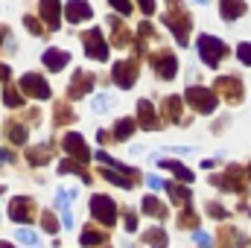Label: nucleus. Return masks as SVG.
<instances>
[{"label": "nucleus", "mask_w": 251, "mask_h": 248, "mask_svg": "<svg viewBox=\"0 0 251 248\" xmlns=\"http://www.w3.org/2000/svg\"><path fill=\"white\" fill-rule=\"evenodd\" d=\"M9 76H12V70L6 64H0V82H9Z\"/></svg>", "instance_id": "obj_49"}, {"label": "nucleus", "mask_w": 251, "mask_h": 248, "mask_svg": "<svg viewBox=\"0 0 251 248\" xmlns=\"http://www.w3.org/2000/svg\"><path fill=\"white\" fill-rule=\"evenodd\" d=\"M73 111L67 108V105H59V111H56V125H64V123H73Z\"/></svg>", "instance_id": "obj_38"}, {"label": "nucleus", "mask_w": 251, "mask_h": 248, "mask_svg": "<svg viewBox=\"0 0 251 248\" xmlns=\"http://www.w3.org/2000/svg\"><path fill=\"white\" fill-rule=\"evenodd\" d=\"M108 237L102 234V231H94V228H85L82 231V246H100V243H105Z\"/></svg>", "instance_id": "obj_32"}, {"label": "nucleus", "mask_w": 251, "mask_h": 248, "mask_svg": "<svg viewBox=\"0 0 251 248\" xmlns=\"http://www.w3.org/2000/svg\"><path fill=\"white\" fill-rule=\"evenodd\" d=\"M91 216L100 225L111 228L117 222V204H114V198H108V196H91Z\"/></svg>", "instance_id": "obj_4"}, {"label": "nucleus", "mask_w": 251, "mask_h": 248, "mask_svg": "<svg viewBox=\"0 0 251 248\" xmlns=\"http://www.w3.org/2000/svg\"><path fill=\"white\" fill-rule=\"evenodd\" d=\"M67 62H70V53H64V50H47V53H44V67L53 70V73L64 70Z\"/></svg>", "instance_id": "obj_19"}, {"label": "nucleus", "mask_w": 251, "mask_h": 248, "mask_svg": "<svg viewBox=\"0 0 251 248\" xmlns=\"http://www.w3.org/2000/svg\"><path fill=\"white\" fill-rule=\"evenodd\" d=\"M32 213H35V204H32V198H26V196H18V198H12L9 201V219L12 222H32Z\"/></svg>", "instance_id": "obj_10"}, {"label": "nucleus", "mask_w": 251, "mask_h": 248, "mask_svg": "<svg viewBox=\"0 0 251 248\" xmlns=\"http://www.w3.org/2000/svg\"><path fill=\"white\" fill-rule=\"evenodd\" d=\"M3 102H6L9 108H21V105H24V91H18L15 85H6V91H3Z\"/></svg>", "instance_id": "obj_31"}, {"label": "nucleus", "mask_w": 251, "mask_h": 248, "mask_svg": "<svg viewBox=\"0 0 251 248\" xmlns=\"http://www.w3.org/2000/svg\"><path fill=\"white\" fill-rule=\"evenodd\" d=\"M12 161H15V155L9 149H0V164H12Z\"/></svg>", "instance_id": "obj_47"}, {"label": "nucleus", "mask_w": 251, "mask_h": 248, "mask_svg": "<svg viewBox=\"0 0 251 248\" xmlns=\"http://www.w3.org/2000/svg\"><path fill=\"white\" fill-rule=\"evenodd\" d=\"M207 213H210L213 219H225V216H228V210H225L222 204H216V201H210V204H207Z\"/></svg>", "instance_id": "obj_41"}, {"label": "nucleus", "mask_w": 251, "mask_h": 248, "mask_svg": "<svg viewBox=\"0 0 251 248\" xmlns=\"http://www.w3.org/2000/svg\"><path fill=\"white\" fill-rule=\"evenodd\" d=\"M164 24L173 29V35H176L178 47H187V44H190V26H193V21H190L187 9H181V3H178V0H170V12L164 15Z\"/></svg>", "instance_id": "obj_1"}, {"label": "nucleus", "mask_w": 251, "mask_h": 248, "mask_svg": "<svg viewBox=\"0 0 251 248\" xmlns=\"http://www.w3.org/2000/svg\"><path fill=\"white\" fill-rule=\"evenodd\" d=\"M237 59L246 64V67H251V44H240L237 47Z\"/></svg>", "instance_id": "obj_40"}, {"label": "nucleus", "mask_w": 251, "mask_h": 248, "mask_svg": "<svg viewBox=\"0 0 251 248\" xmlns=\"http://www.w3.org/2000/svg\"><path fill=\"white\" fill-rule=\"evenodd\" d=\"M108 3H111L120 15H131V3H128V0H108Z\"/></svg>", "instance_id": "obj_42"}, {"label": "nucleus", "mask_w": 251, "mask_h": 248, "mask_svg": "<svg viewBox=\"0 0 251 248\" xmlns=\"http://www.w3.org/2000/svg\"><path fill=\"white\" fill-rule=\"evenodd\" d=\"M134 128H137V120H131V117L117 120V125H114V140H128Z\"/></svg>", "instance_id": "obj_29"}, {"label": "nucleus", "mask_w": 251, "mask_h": 248, "mask_svg": "<svg viewBox=\"0 0 251 248\" xmlns=\"http://www.w3.org/2000/svg\"><path fill=\"white\" fill-rule=\"evenodd\" d=\"M6 137H9L12 143H18V146H21V143H26V125L15 123V120H12V123H6Z\"/></svg>", "instance_id": "obj_30"}, {"label": "nucleus", "mask_w": 251, "mask_h": 248, "mask_svg": "<svg viewBox=\"0 0 251 248\" xmlns=\"http://www.w3.org/2000/svg\"><path fill=\"white\" fill-rule=\"evenodd\" d=\"M143 243H149V246H167V234L161 231V228H152V231H143V237H140Z\"/></svg>", "instance_id": "obj_33"}, {"label": "nucleus", "mask_w": 251, "mask_h": 248, "mask_svg": "<svg viewBox=\"0 0 251 248\" xmlns=\"http://www.w3.org/2000/svg\"><path fill=\"white\" fill-rule=\"evenodd\" d=\"M181 97H167L164 99V117L161 120H170V123H181Z\"/></svg>", "instance_id": "obj_20"}, {"label": "nucleus", "mask_w": 251, "mask_h": 248, "mask_svg": "<svg viewBox=\"0 0 251 248\" xmlns=\"http://www.w3.org/2000/svg\"><path fill=\"white\" fill-rule=\"evenodd\" d=\"M18 243H24V246H38V234H35V231L21 228V231H18Z\"/></svg>", "instance_id": "obj_37"}, {"label": "nucleus", "mask_w": 251, "mask_h": 248, "mask_svg": "<svg viewBox=\"0 0 251 248\" xmlns=\"http://www.w3.org/2000/svg\"><path fill=\"white\" fill-rule=\"evenodd\" d=\"M108 105H111V97H108V94H100V97H94V102H91V108H94L97 114H105Z\"/></svg>", "instance_id": "obj_34"}, {"label": "nucleus", "mask_w": 251, "mask_h": 248, "mask_svg": "<svg viewBox=\"0 0 251 248\" xmlns=\"http://www.w3.org/2000/svg\"><path fill=\"white\" fill-rule=\"evenodd\" d=\"M76 196V190H59V196H56V207L62 210V225L64 228H73V213H70V198Z\"/></svg>", "instance_id": "obj_17"}, {"label": "nucleus", "mask_w": 251, "mask_h": 248, "mask_svg": "<svg viewBox=\"0 0 251 248\" xmlns=\"http://www.w3.org/2000/svg\"><path fill=\"white\" fill-rule=\"evenodd\" d=\"M249 175H251V164H249Z\"/></svg>", "instance_id": "obj_52"}, {"label": "nucleus", "mask_w": 251, "mask_h": 248, "mask_svg": "<svg viewBox=\"0 0 251 248\" xmlns=\"http://www.w3.org/2000/svg\"><path fill=\"white\" fill-rule=\"evenodd\" d=\"M26 161H29L32 167H44V164L50 161V143H41V146H32V149L26 152Z\"/></svg>", "instance_id": "obj_23"}, {"label": "nucleus", "mask_w": 251, "mask_h": 248, "mask_svg": "<svg viewBox=\"0 0 251 248\" xmlns=\"http://www.w3.org/2000/svg\"><path fill=\"white\" fill-rule=\"evenodd\" d=\"M240 15H246V3L243 0H222V18L225 21H237Z\"/></svg>", "instance_id": "obj_25"}, {"label": "nucleus", "mask_w": 251, "mask_h": 248, "mask_svg": "<svg viewBox=\"0 0 251 248\" xmlns=\"http://www.w3.org/2000/svg\"><path fill=\"white\" fill-rule=\"evenodd\" d=\"M164 190L170 193V198H173L176 204H190V201H193V196H190V190H187V187H178V184H167V181H164Z\"/></svg>", "instance_id": "obj_27"}, {"label": "nucleus", "mask_w": 251, "mask_h": 248, "mask_svg": "<svg viewBox=\"0 0 251 248\" xmlns=\"http://www.w3.org/2000/svg\"><path fill=\"white\" fill-rule=\"evenodd\" d=\"M196 222H199V219H196V213L190 210V204H184V213L178 216V225H181V228H196Z\"/></svg>", "instance_id": "obj_36"}, {"label": "nucleus", "mask_w": 251, "mask_h": 248, "mask_svg": "<svg viewBox=\"0 0 251 248\" xmlns=\"http://www.w3.org/2000/svg\"><path fill=\"white\" fill-rule=\"evenodd\" d=\"M196 3H201V6H207V3H210V0H196Z\"/></svg>", "instance_id": "obj_51"}, {"label": "nucleus", "mask_w": 251, "mask_h": 248, "mask_svg": "<svg viewBox=\"0 0 251 248\" xmlns=\"http://www.w3.org/2000/svg\"><path fill=\"white\" fill-rule=\"evenodd\" d=\"M94 82H97L94 73H88V70H76V73H73V82H70V88H67V97H70V99H82V97L91 91Z\"/></svg>", "instance_id": "obj_12"}, {"label": "nucleus", "mask_w": 251, "mask_h": 248, "mask_svg": "<svg viewBox=\"0 0 251 248\" xmlns=\"http://www.w3.org/2000/svg\"><path fill=\"white\" fill-rule=\"evenodd\" d=\"M137 62H131V59H126V62H114L111 67V79H114V85H120V88H131L134 85V79H137Z\"/></svg>", "instance_id": "obj_8"}, {"label": "nucleus", "mask_w": 251, "mask_h": 248, "mask_svg": "<svg viewBox=\"0 0 251 248\" xmlns=\"http://www.w3.org/2000/svg\"><path fill=\"white\" fill-rule=\"evenodd\" d=\"M225 53H228V47H225V41H219L216 35H199V56H201V62L207 64V67H216V64L225 59Z\"/></svg>", "instance_id": "obj_3"}, {"label": "nucleus", "mask_w": 251, "mask_h": 248, "mask_svg": "<svg viewBox=\"0 0 251 248\" xmlns=\"http://www.w3.org/2000/svg\"><path fill=\"white\" fill-rule=\"evenodd\" d=\"M193 237H196V243H199V246H210V243H213V240H210V234H204V231H196Z\"/></svg>", "instance_id": "obj_46"}, {"label": "nucleus", "mask_w": 251, "mask_h": 248, "mask_svg": "<svg viewBox=\"0 0 251 248\" xmlns=\"http://www.w3.org/2000/svg\"><path fill=\"white\" fill-rule=\"evenodd\" d=\"M140 207H143V213H146V216H152V219H161V222L167 219V204H161L155 196H146Z\"/></svg>", "instance_id": "obj_21"}, {"label": "nucleus", "mask_w": 251, "mask_h": 248, "mask_svg": "<svg viewBox=\"0 0 251 248\" xmlns=\"http://www.w3.org/2000/svg\"><path fill=\"white\" fill-rule=\"evenodd\" d=\"M41 225H44V231H47V234H56V231H59V222H56V216H53L50 210H44V213H41Z\"/></svg>", "instance_id": "obj_35"}, {"label": "nucleus", "mask_w": 251, "mask_h": 248, "mask_svg": "<svg viewBox=\"0 0 251 248\" xmlns=\"http://www.w3.org/2000/svg\"><path fill=\"white\" fill-rule=\"evenodd\" d=\"M143 15H155V0H137Z\"/></svg>", "instance_id": "obj_45"}, {"label": "nucleus", "mask_w": 251, "mask_h": 248, "mask_svg": "<svg viewBox=\"0 0 251 248\" xmlns=\"http://www.w3.org/2000/svg\"><path fill=\"white\" fill-rule=\"evenodd\" d=\"M146 181H149L152 190H161V187H164V181H161V178H155V175H146Z\"/></svg>", "instance_id": "obj_48"}, {"label": "nucleus", "mask_w": 251, "mask_h": 248, "mask_svg": "<svg viewBox=\"0 0 251 248\" xmlns=\"http://www.w3.org/2000/svg\"><path fill=\"white\" fill-rule=\"evenodd\" d=\"M243 178V170L240 167H228L222 175H213L210 181L216 187H222V190H231V193H243L246 190V181H240Z\"/></svg>", "instance_id": "obj_11"}, {"label": "nucleus", "mask_w": 251, "mask_h": 248, "mask_svg": "<svg viewBox=\"0 0 251 248\" xmlns=\"http://www.w3.org/2000/svg\"><path fill=\"white\" fill-rule=\"evenodd\" d=\"M108 24H111V32H114V38H111V41H114V47H126V44H128V29L123 26V21L111 15V18H108Z\"/></svg>", "instance_id": "obj_26"}, {"label": "nucleus", "mask_w": 251, "mask_h": 248, "mask_svg": "<svg viewBox=\"0 0 251 248\" xmlns=\"http://www.w3.org/2000/svg\"><path fill=\"white\" fill-rule=\"evenodd\" d=\"M126 231H137V213L131 207L126 210Z\"/></svg>", "instance_id": "obj_44"}, {"label": "nucleus", "mask_w": 251, "mask_h": 248, "mask_svg": "<svg viewBox=\"0 0 251 248\" xmlns=\"http://www.w3.org/2000/svg\"><path fill=\"white\" fill-rule=\"evenodd\" d=\"M158 167H161V170H170V173H176V175H178V181H184V184H190V181H193V173H190L187 167L176 164V161H158Z\"/></svg>", "instance_id": "obj_28"}, {"label": "nucleus", "mask_w": 251, "mask_h": 248, "mask_svg": "<svg viewBox=\"0 0 251 248\" xmlns=\"http://www.w3.org/2000/svg\"><path fill=\"white\" fill-rule=\"evenodd\" d=\"M152 67H155V73H158L161 79H173V76L178 73V62H176V56H173L170 50L152 53Z\"/></svg>", "instance_id": "obj_9"}, {"label": "nucleus", "mask_w": 251, "mask_h": 248, "mask_svg": "<svg viewBox=\"0 0 251 248\" xmlns=\"http://www.w3.org/2000/svg\"><path fill=\"white\" fill-rule=\"evenodd\" d=\"M62 146L70 158H76V161H82V164L91 161V149H88V143H85V137H82L79 131H67L64 140H62Z\"/></svg>", "instance_id": "obj_7"}, {"label": "nucleus", "mask_w": 251, "mask_h": 248, "mask_svg": "<svg viewBox=\"0 0 251 248\" xmlns=\"http://www.w3.org/2000/svg\"><path fill=\"white\" fill-rule=\"evenodd\" d=\"M137 32H140V35H149V41H152V35H155V26H152V24H140V26H137ZM143 41H146V38H140V41H137V53L143 50Z\"/></svg>", "instance_id": "obj_39"}, {"label": "nucleus", "mask_w": 251, "mask_h": 248, "mask_svg": "<svg viewBox=\"0 0 251 248\" xmlns=\"http://www.w3.org/2000/svg\"><path fill=\"white\" fill-rule=\"evenodd\" d=\"M64 15H67L70 24H82V21H88V18L94 15V9H91V3H85V0H67V3H64Z\"/></svg>", "instance_id": "obj_15"}, {"label": "nucleus", "mask_w": 251, "mask_h": 248, "mask_svg": "<svg viewBox=\"0 0 251 248\" xmlns=\"http://www.w3.org/2000/svg\"><path fill=\"white\" fill-rule=\"evenodd\" d=\"M0 193H3V187H0Z\"/></svg>", "instance_id": "obj_53"}, {"label": "nucleus", "mask_w": 251, "mask_h": 248, "mask_svg": "<svg viewBox=\"0 0 251 248\" xmlns=\"http://www.w3.org/2000/svg\"><path fill=\"white\" fill-rule=\"evenodd\" d=\"M216 91L228 99V102H240L243 99V85L237 76H219L216 79Z\"/></svg>", "instance_id": "obj_13"}, {"label": "nucleus", "mask_w": 251, "mask_h": 248, "mask_svg": "<svg viewBox=\"0 0 251 248\" xmlns=\"http://www.w3.org/2000/svg\"><path fill=\"white\" fill-rule=\"evenodd\" d=\"M82 47H85V53H88L91 59H97V62H105V59H108V44H105V38H102L100 29H88V32L82 35Z\"/></svg>", "instance_id": "obj_5"}, {"label": "nucleus", "mask_w": 251, "mask_h": 248, "mask_svg": "<svg viewBox=\"0 0 251 248\" xmlns=\"http://www.w3.org/2000/svg\"><path fill=\"white\" fill-rule=\"evenodd\" d=\"M184 99L190 102V108H196L199 114H213V111H216V105H219L216 91L201 88V85H193V88H187V91H184Z\"/></svg>", "instance_id": "obj_2"}, {"label": "nucleus", "mask_w": 251, "mask_h": 248, "mask_svg": "<svg viewBox=\"0 0 251 248\" xmlns=\"http://www.w3.org/2000/svg\"><path fill=\"white\" fill-rule=\"evenodd\" d=\"M59 173H76L85 184H91L88 170H85V167H82V161H76V158H67V161H62V164H59Z\"/></svg>", "instance_id": "obj_24"}, {"label": "nucleus", "mask_w": 251, "mask_h": 248, "mask_svg": "<svg viewBox=\"0 0 251 248\" xmlns=\"http://www.w3.org/2000/svg\"><path fill=\"white\" fill-rule=\"evenodd\" d=\"M94 158H97L100 164H105V167H111V170H120V173H123V175H128V178H143V175H140L137 170H131V167H126V164H120V161H114V158H111L108 152H102V149H100V152H97Z\"/></svg>", "instance_id": "obj_18"}, {"label": "nucleus", "mask_w": 251, "mask_h": 248, "mask_svg": "<svg viewBox=\"0 0 251 248\" xmlns=\"http://www.w3.org/2000/svg\"><path fill=\"white\" fill-rule=\"evenodd\" d=\"M26 97H35V99H50V85L44 76L38 73H24L21 76V85H18Z\"/></svg>", "instance_id": "obj_6"}, {"label": "nucleus", "mask_w": 251, "mask_h": 248, "mask_svg": "<svg viewBox=\"0 0 251 248\" xmlns=\"http://www.w3.org/2000/svg\"><path fill=\"white\" fill-rule=\"evenodd\" d=\"M134 108H137V123L143 125L146 131H155V128L161 125V120L155 117V108H152V102H149V99H140Z\"/></svg>", "instance_id": "obj_16"}, {"label": "nucleus", "mask_w": 251, "mask_h": 248, "mask_svg": "<svg viewBox=\"0 0 251 248\" xmlns=\"http://www.w3.org/2000/svg\"><path fill=\"white\" fill-rule=\"evenodd\" d=\"M102 167H105V164H102ZM100 175H102L105 181H111V184L123 187V190H131V187H134V178H128V175H123L120 170H111V167H105V170H102Z\"/></svg>", "instance_id": "obj_22"}, {"label": "nucleus", "mask_w": 251, "mask_h": 248, "mask_svg": "<svg viewBox=\"0 0 251 248\" xmlns=\"http://www.w3.org/2000/svg\"><path fill=\"white\" fill-rule=\"evenodd\" d=\"M24 24H26V29H29V32H35V35H41V32H44V26H41L35 18H29V15L24 18Z\"/></svg>", "instance_id": "obj_43"}, {"label": "nucleus", "mask_w": 251, "mask_h": 248, "mask_svg": "<svg viewBox=\"0 0 251 248\" xmlns=\"http://www.w3.org/2000/svg\"><path fill=\"white\" fill-rule=\"evenodd\" d=\"M3 38H9V29H6V26H0V41H3Z\"/></svg>", "instance_id": "obj_50"}, {"label": "nucleus", "mask_w": 251, "mask_h": 248, "mask_svg": "<svg viewBox=\"0 0 251 248\" xmlns=\"http://www.w3.org/2000/svg\"><path fill=\"white\" fill-rule=\"evenodd\" d=\"M41 18L47 24V29H59L62 26V0H41Z\"/></svg>", "instance_id": "obj_14"}]
</instances>
